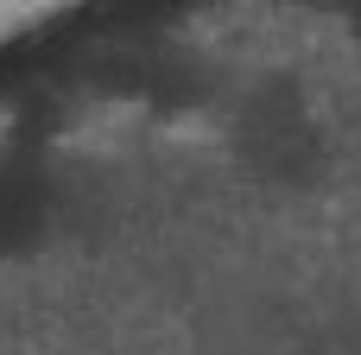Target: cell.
Listing matches in <instances>:
<instances>
[{"label": "cell", "instance_id": "cell-1", "mask_svg": "<svg viewBox=\"0 0 361 355\" xmlns=\"http://www.w3.org/2000/svg\"><path fill=\"white\" fill-rule=\"evenodd\" d=\"M190 355H361V241Z\"/></svg>", "mask_w": 361, "mask_h": 355}]
</instances>
